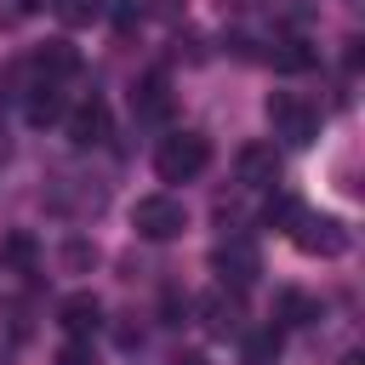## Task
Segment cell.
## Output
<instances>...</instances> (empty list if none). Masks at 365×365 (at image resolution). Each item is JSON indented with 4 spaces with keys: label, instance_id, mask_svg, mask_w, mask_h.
Returning <instances> with one entry per match:
<instances>
[{
    "label": "cell",
    "instance_id": "30bf717a",
    "mask_svg": "<svg viewBox=\"0 0 365 365\" xmlns=\"http://www.w3.org/2000/svg\"><path fill=\"white\" fill-rule=\"evenodd\" d=\"M131 108H137V120H171V80L165 74H143L137 91H131Z\"/></svg>",
    "mask_w": 365,
    "mask_h": 365
},
{
    "label": "cell",
    "instance_id": "7a4b0ae2",
    "mask_svg": "<svg viewBox=\"0 0 365 365\" xmlns=\"http://www.w3.org/2000/svg\"><path fill=\"white\" fill-rule=\"evenodd\" d=\"M205 165H211V137H205V131H171V137H160V148H154L160 182H194Z\"/></svg>",
    "mask_w": 365,
    "mask_h": 365
},
{
    "label": "cell",
    "instance_id": "44dd1931",
    "mask_svg": "<svg viewBox=\"0 0 365 365\" xmlns=\"http://www.w3.org/2000/svg\"><path fill=\"white\" fill-rule=\"evenodd\" d=\"M11 154V137H6V120H0V160Z\"/></svg>",
    "mask_w": 365,
    "mask_h": 365
},
{
    "label": "cell",
    "instance_id": "5bb4252c",
    "mask_svg": "<svg viewBox=\"0 0 365 365\" xmlns=\"http://www.w3.org/2000/svg\"><path fill=\"white\" fill-rule=\"evenodd\" d=\"M279 359V325H262L257 336H245V365H274Z\"/></svg>",
    "mask_w": 365,
    "mask_h": 365
},
{
    "label": "cell",
    "instance_id": "e0dca14e",
    "mask_svg": "<svg viewBox=\"0 0 365 365\" xmlns=\"http://www.w3.org/2000/svg\"><path fill=\"white\" fill-rule=\"evenodd\" d=\"M57 11H63V23H91V17L103 11V6H97V0H63Z\"/></svg>",
    "mask_w": 365,
    "mask_h": 365
},
{
    "label": "cell",
    "instance_id": "277c9868",
    "mask_svg": "<svg viewBox=\"0 0 365 365\" xmlns=\"http://www.w3.org/2000/svg\"><path fill=\"white\" fill-rule=\"evenodd\" d=\"M291 240H297V251H308V257H342V251H348V228H342L336 217H325V211H297Z\"/></svg>",
    "mask_w": 365,
    "mask_h": 365
},
{
    "label": "cell",
    "instance_id": "6da1fadb",
    "mask_svg": "<svg viewBox=\"0 0 365 365\" xmlns=\"http://www.w3.org/2000/svg\"><path fill=\"white\" fill-rule=\"evenodd\" d=\"M262 114H268V131H274L285 148H308V143L319 137V108H314L308 97H297V91H268Z\"/></svg>",
    "mask_w": 365,
    "mask_h": 365
},
{
    "label": "cell",
    "instance_id": "52a82bcc",
    "mask_svg": "<svg viewBox=\"0 0 365 365\" xmlns=\"http://www.w3.org/2000/svg\"><path fill=\"white\" fill-rule=\"evenodd\" d=\"M63 131H68L74 148H97V143L108 137V103H103V97H86L80 108L63 114Z\"/></svg>",
    "mask_w": 365,
    "mask_h": 365
},
{
    "label": "cell",
    "instance_id": "9c48e42d",
    "mask_svg": "<svg viewBox=\"0 0 365 365\" xmlns=\"http://www.w3.org/2000/svg\"><path fill=\"white\" fill-rule=\"evenodd\" d=\"M200 319H205V331H211V336H234V331H240V319H245L240 291H211V297L200 302Z\"/></svg>",
    "mask_w": 365,
    "mask_h": 365
},
{
    "label": "cell",
    "instance_id": "9a60e30c",
    "mask_svg": "<svg viewBox=\"0 0 365 365\" xmlns=\"http://www.w3.org/2000/svg\"><path fill=\"white\" fill-rule=\"evenodd\" d=\"M262 217H268V222H297V200L274 188V200H268V211H262Z\"/></svg>",
    "mask_w": 365,
    "mask_h": 365
},
{
    "label": "cell",
    "instance_id": "d6986e66",
    "mask_svg": "<svg viewBox=\"0 0 365 365\" xmlns=\"http://www.w3.org/2000/svg\"><path fill=\"white\" fill-rule=\"evenodd\" d=\"M6 257H11V262H29V257H34V240H29V234H11V240H6Z\"/></svg>",
    "mask_w": 365,
    "mask_h": 365
},
{
    "label": "cell",
    "instance_id": "8992f818",
    "mask_svg": "<svg viewBox=\"0 0 365 365\" xmlns=\"http://www.w3.org/2000/svg\"><path fill=\"white\" fill-rule=\"evenodd\" d=\"M234 177L245 188H279V148L274 143H245L234 154Z\"/></svg>",
    "mask_w": 365,
    "mask_h": 365
},
{
    "label": "cell",
    "instance_id": "ffe728a7",
    "mask_svg": "<svg viewBox=\"0 0 365 365\" xmlns=\"http://www.w3.org/2000/svg\"><path fill=\"white\" fill-rule=\"evenodd\" d=\"M6 97H11V74L0 68V103H6Z\"/></svg>",
    "mask_w": 365,
    "mask_h": 365
},
{
    "label": "cell",
    "instance_id": "3957f363",
    "mask_svg": "<svg viewBox=\"0 0 365 365\" xmlns=\"http://www.w3.org/2000/svg\"><path fill=\"white\" fill-rule=\"evenodd\" d=\"M131 228H137L143 240H177V234L188 228V211H182L177 194H143V200L131 205Z\"/></svg>",
    "mask_w": 365,
    "mask_h": 365
},
{
    "label": "cell",
    "instance_id": "2e32d148",
    "mask_svg": "<svg viewBox=\"0 0 365 365\" xmlns=\"http://www.w3.org/2000/svg\"><path fill=\"white\" fill-rule=\"evenodd\" d=\"M302 314H308V297H297V291H279V319H285V325H302Z\"/></svg>",
    "mask_w": 365,
    "mask_h": 365
},
{
    "label": "cell",
    "instance_id": "7c38bea8",
    "mask_svg": "<svg viewBox=\"0 0 365 365\" xmlns=\"http://www.w3.org/2000/svg\"><path fill=\"white\" fill-rule=\"evenodd\" d=\"M279 74H302V68H314V46L302 40V34H274V46L262 51Z\"/></svg>",
    "mask_w": 365,
    "mask_h": 365
},
{
    "label": "cell",
    "instance_id": "5b68a950",
    "mask_svg": "<svg viewBox=\"0 0 365 365\" xmlns=\"http://www.w3.org/2000/svg\"><path fill=\"white\" fill-rule=\"evenodd\" d=\"M211 268H217V279H222L228 291H245V285L262 274V251H257L245 234H228V240L211 251Z\"/></svg>",
    "mask_w": 365,
    "mask_h": 365
},
{
    "label": "cell",
    "instance_id": "ba28073f",
    "mask_svg": "<svg viewBox=\"0 0 365 365\" xmlns=\"http://www.w3.org/2000/svg\"><path fill=\"white\" fill-rule=\"evenodd\" d=\"M57 325L68 331V342H91V331L103 325V302H97L91 291H74V297H63V308H57Z\"/></svg>",
    "mask_w": 365,
    "mask_h": 365
},
{
    "label": "cell",
    "instance_id": "7402d4cb",
    "mask_svg": "<svg viewBox=\"0 0 365 365\" xmlns=\"http://www.w3.org/2000/svg\"><path fill=\"white\" fill-rule=\"evenodd\" d=\"M342 6H359V0H342Z\"/></svg>",
    "mask_w": 365,
    "mask_h": 365
},
{
    "label": "cell",
    "instance_id": "ac0fdd59",
    "mask_svg": "<svg viewBox=\"0 0 365 365\" xmlns=\"http://www.w3.org/2000/svg\"><path fill=\"white\" fill-rule=\"evenodd\" d=\"M57 365H97V354H91V342H63Z\"/></svg>",
    "mask_w": 365,
    "mask_h": 365
},
{
    "label": "cell",
    "instance_id": "8fae6325",
    "mask_svg": "<svg viewBox=\"0 0 365 365\" xmlns=\"http://www.w3.org/2000/svg\"><path fill=\"white\" fill-rule=\"evenodd\" d=\"M34 74L57 86V80H68V74H80V51H74L68 40H46V46L34 51Z\"/></svg>",
    "mask_w": 365,
    "mask_h": 365
},
{
    "label": "cell",
    "instance_id": "4fadbf2b",
    "mask_svg": "<svg viewBox=\"0 0 365 365\" xmlns=\"http://www.w3.org/2000/svg\"><path fill=\"white\" fill-rule=\"evenodd\" d=\"M29 120H34V125H51V120H63V86L40 80V86L29 91Z\"/></svg>",
    "mask_w": 365,
    "mask_h": 365
}]
</instances>
